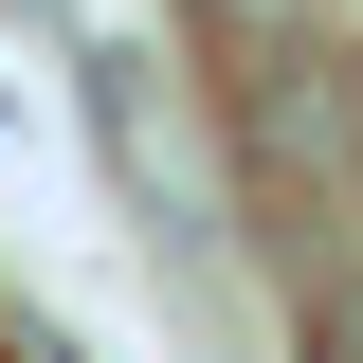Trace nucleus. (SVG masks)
Wrapping results in <instances>:
<instances>
[{
    "instance_id": "nucleus-2",
    "label": "nucleus",
    "mask_w": 363,
    "mask_h": 363,
    "mask_svg": "<svg viewBox=\"0 0 363 363\" xmlns=\"http://www.w3.org/2000/svg\"><path fill=\"white\" fill-rule=\"evenodd\" d=\"M309 18H345V0H200V55H255V37H309Z\"/></svg>"
},
{
    "instance_id": "nucleus-3",
    "label": "nucleus",
    "mask_w": 363,
    "mask_h": 363,
    "mask_svg": "<svg viewBox=\"0 0 363 363\" xmlns=\"http://www.w3.org/2000/svg\"><path fill=\"white\" fill-rule=\"evenodd\" d=\"M309 363H363V272H327V291H309Z\"/></svg>"
},
{
    "instance_id": "nucleus-1",
    "label": "nucleus",
    "mask_w": 363,
    "mask_h": 363,
    "mask_svg": "<svg viewBox=\"0 0 363 363\" xmlns=\"http://www.w3.org/2000/svg\"><path fill=\"white\" fill-rule=\"evenodd\" d=\"M218 145H236V182H255V218L363 236V37L309 18V37L218 55Z\"/></svg>"
}]
</instances>
